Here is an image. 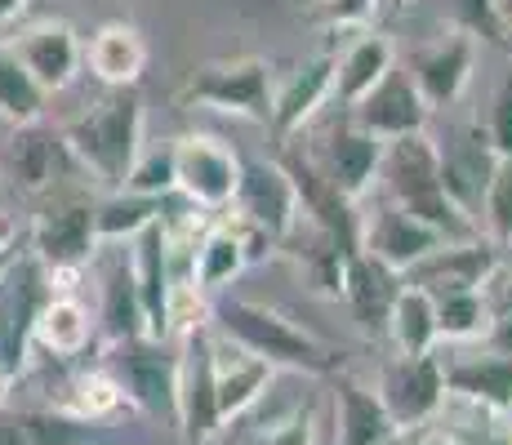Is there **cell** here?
<instances>
[{"mask_svg": "<svg viewBox=\"0 0 512 445\" xmlns=\"http://www.w3.org/2000/svg\"><path fill=\"white\" fill-rule=\"evenodd\" d=\"M441 383L459 401L477 405L490 414H512V361L486 352V356H455L441 361Z\"/></svg>", "mask_w": 512, "mask_h": 445, "instance_id": "obj_22", "label": "cell"}, {"mask_svg": "<svg viewBox=\"0 0 512 445\" xmlns=\"http://www.w3.org/2000/svg\"><path fill=\"white\" fill-rule=\"evenodd\" d=\"M245 250L241 241H236L228 214H214V223L201 232V241H196V259H192V281L201 294H214L219 285H228L232 276L245 272Z\"/></svg>", "mask_w": 512, "mask_h": 445, "instance_id": "obj_28", "label": "cell"}, {"mask_svg": "<svg viewBox=\"0 0 512 445\" xmlns=\"http://www.w3.org/2000/svg\"><path fill=\"white\" fill-rule=\"evenodd\" d=\"M481 299H486L490 321H495V316H512V272H495V276H490L486 290H481Z\"/></svg>", "mask_w": 512, "mask_h": 445, "instance_id": "obj_42", "label": "cell"}, {"mask_svg": "<svg viewBox=\"0 0 512 445\" xmlns=\"http://www.w3.org/2000/svg\"><path fill=\"white\" fill-rule=\"evenodd\" d=\"M90 339H94L90 308H85L72 290L49 294L41 316H36V325H32V348L58 356V361H72V356H81L85 348H90Z\"/></svg>", "mask_w": 512, "mask_h": 445, "instance_id": "obj_26", "label": "cell"}, {"mask_svg": "<svg viewBox=\"0 0 512 445\" xmlns=\"http://www.w3.org/2000/svg\"><path fill=\"white\" fill-rule=\"evenodd\" d=\"M27 9V0H0V27H9Z\"/></svg>", "mask_w": 512, "mask_h": 445, "instance_id": "obj_45", "label": "cell"}, {"mask_svg": "<svg viewBox=\"0 0 512 445\" xmlns=\"http://www.w3.org/2000/svg\"><path fill=\"white\" fill-rule=\"evenodd\" d=\"M232 214H241L245 223H254L272 245H281L299 227V196H294L290 178L277 161H250L241 165V183H236Z\"/></svg>", "mask_w": 512, "mask_h": 445, "instance_id": "obj_11", "label": "cell"}, {"mask_svg": "<svg viewBox=\"0 0 512 445\" xmlns=\"http://www.w3.org/2000/svg\"><path fill=\"white\" fill-rule=\"evenodd\" d=\"M54 294L49 272L32 254H9V263L0 267V374L9 383L27 370L32 356V325L41 316L45 299Z\"/></svg>", "mask_w": 512, "mask_h": 445, "instance_id": "obj_4", "label": "cell"}, {"mask_svg": "<svg viewBox=\"0 0 512 445\" xmlns=\"http://www.w3.org/2000/svg\"><path fill=\"white\" fill-rule=\"evenodd\" d=\"M334 63H339L334 54L308 58V63L294 67V72L285 76V85L272 94V121L268 125L281 143H290V138L317 116V107L334 94Z\"/></svg>", "mask_w": 512, "mask_h": 445, "instance_id": "obj_19", "label": "cell"}, {"mask_svg": "<svg viewBox=\"0 0 512 445\" xmlns=\"http://www.w3.org/2000/svg\"><path fill=\"white\" fill-rule=\"evenodd\" d=\"M103 259V303H98V321H103V339L107 343H130V339H147V321H143V303L134 290V267H130V250L121 245H98Z\"/></svg>", "mask_w": 512, "mask_h": 445, "instance_id": "obj_20", "label": "cell"}, {"mask_svg": "<svg viewBox=\"0 0 512 445\" xmlns=\"http://www.w3.org/2000/svg\"><path fill=\"white\" fill-rule=\"evenodd\" d=\"M174 423H179L187 445H205L219 432V392H214V330L183 334L179 348V405H174Z\"/></svg>", "mask_w": 512, "mask_h": 445, "instance_id": "obj_8", "label": "cell"}, {"mask_svg": "<svg viewBox=\"0 0 512 445\" xmlns=\"http://www.w3.org/2000/svg\"><path fill=\"white\" fill-rule=\"evenodd\" d=\"M72 156L63 147V134L49 130L45 121H32V125H18L5 143V174L18 192L27 196H41V192H54L58 178H67L72 170Z\"/></svg>", "mask_w": 512, "mask_h": 445, "instance_id": "obj_16", "label": "cell"}, {"mask_svg": "<svg viewBox=\"0 0 512 445\" xmlns=\"http://www.w3.org/2000/svg\"><path fill=\"white\" fill-rule=\"evenodd\" d=\"M125 192L165 201V196L174 192V156H170V147H161V152H143L139 161H134L130 178H125Z\"/></svg>", "mask_w": 512, "mask_h": 445, "instance_id": "obj_37", "label": "cell"}, {"mask_svg": "<svg viewBox=\"0 0 512 445\" xmlns=\"http://www.w3.org/2000/svg\"><path fill=\"white\" fill-rule=\"evenodd\" d=\"M499 23H504V32H512V0H499Z\"/></svg>", "mask_w": 512, "mask_h": 445, "instance_id": "obj_46", "label": "cell"}, {"mask_svg": "<svg viewBox=\"0 0 512 445\" xmlns=\"http://www.w3.org/2000/svg\"><path fill=\"white\" fill-rule=\"evenodd\" d=\"M392 5H397V9H406V5H415V0H392Z\"/></svg>", "mask_w": 512, "mask_h": 445, "instance_id": "obj_48", "label": "cell"}, {"mask_svg": "<svg viewBox=\"0 0 512 445\" xmlns=\"http://www.w3.org/2000/svg\"><path fill=\"white\" fill-rule=\"evenodd\" d=\"M107 374L116 379V388L125 392L130 405L174 423V405H179V352L170 348V339L112 343Z\"/></svg>", "mask_w": 512, "mask_h": 445, "instance_id": "obj_6", "label": "cell"}, {"mask_svg": "<svg viewBox=\"0 0 512 445\" xmlns=\"http://www.w3.org/2000/svg\"><path fill=\"white\" fill-rule=\"evenodd\" d=\"M5 392H9V379H5V374H0V405H5Z\"/></svg>", "mask_w": 512, "mask_h": 445, "instance_id": "obj_47", "label": "cell"}, {"mask_svg": "<svg viewBox=\"0 0 512 445\" xmlns=\"http://www.w3.org/2000/svg\"><path fill=\"white\" fill-rule=\"evenodd\" d=\"M392 67H397V49H392L388 36H379V32L361 36V41H352L348 54L334 63V98H339L343 107H357Z\"/></svg>", "mask_w": 512, "mask_h": 445, "instance_id": "obj_27", "label": "cell"}, {"mask_svg": "<svg viewBox=\"0 0 512 445\" xmlns=\"http://www.w3.org/2000/svg\"><path fill=\"white\" fill-rule=\"evenodd\" d=\"M339 294L348 299L352 316H357L366 330H388V312L401 294V272H392V267H383L379 259H370L366 250H357L343 259Z\"/></svg>", "mask_w": 512, "mask_h": 445, "instance_id": "obj_21", "label": "cell"}, {"mask_svg": "<svg viewBox=\"0 0 512 445\" xmlns=\"http://www.w3.org/2000/svg\"><path fill=\"white\" fill-rule=\"evenodd\" d=\"M486 352L512 361V316H495V321L486 325Z\"/></svg>", "mask_w": 512, "mask_h": 445, "instance_id": "obj_43", "label": "cell"}, {"mask_svg": "<svg viewBox=\"0 0 512 445\" xmlns=\"http://www.w3.org/2000/svg\"><path fill=\"white\" fill-rule=\"evenodd\" d=\"M410 81H415L419 98L428 112H446V107L459 103V94L468 89L472 76V36L450 32L432 45H419L406 63Z\"/></svg>", "mask_w": 512, "mask_h": 445, "instance_id": "obj_15", "label": "cell"}, {"mask_svg": "<svg viewBox=\"0 0 512 445\" xmlns=\"http://www.w3.org/2000/svg\"><path fill=\"white\" fill-rule=\"evenodd\" d=\"M9 49H14V58L23 63V72L32 76V85L45 98L63 94L85 67V41L76 36L72 23H36L27 32H18V41Z\"/></svg>", "mask_w": 512, "mask_h": 445, "instance_id": "obj_12", "label": "cell"}, {"mask_svg": "<svg viewBox=\"0 0 512 445\" xmlns=\"http://www.w3.org/2000/svg\"><path fill=\"white\" fill-rule=\"evenodd\" d=\"M446 445H512V423L508 414L477 410L468 423H455L446 432Z\"/></svg>", "mask_w": 512, "mask_h": 445, "instance_id": "obj_39", "label": "cell"}, {"mask_svg": "<svg viewBox=\"0 0 512 445\" xmlns=\"http://www.w3.org/2000/svg\"><path fill=\"white\" fill-rule=\"evenodd\" d=\"M308 152H312V161H317V170L326 174L330 183L339 187V196H348L352 205H357L361 196L379 183V152H383V143H379V138H370L366 130H357L352 121L330 125V130L321 134V143L308 147Z\"/></svg>", "mask_w": 512, "mask_h": 445, "instance_id": "obj_14", "label": "cell"}, {"mask_svg": "<svg viewBox=\"0 0 512 445\" xmlns=\"http://www.w3.org/2000/svg\"><path fill=\"white\" fill-rule=\"evenodd\" d=\"M58 134L85 174H94L107 192H121L143 156V98L134 89H107L90 112L67 121Z\"/></svg>", "mask_w": 512, "mask_h": 445, "instance_id": "obj_1", "label": "cell"}, {"mask_svg": "<svg viewBox=\"0 0 512 445\" xmlns=\"http://www.w3.org/2000/svg\"><path fill=\"white\" fill-rule=\"evenodd\" d=\"M254 445H312V410H294L281 423H272Z\"/></svg>", "mask_w": 512, "mask_h": 445, "instance_id": "obj_40", "label": "cell"}, {"mask_svg": "<svg viewBox=\"0 0 512 445\" xmlns=\"http://www.w3.org/2000/svg\"><path fill=\"white\" fill-rule=\"evenodd\" d=\"M388 334L397 343V356H428L437 348V312L428 294L401 281V294L388 312Z\"/></svg>", "mask_w": 512, "mask_h": 445, "instance_id": "obj_31", "label": "cell"}, {"mask_svg": "<svg viewBox=\"0 0 512 445\" xmlns=\"http://www.w3.org/2000/svg\"><path fill=\"white\" fill-rule=\"evenodd\" d=\"M32 254L49 272V285H63L81 276L98 254V232H94V196L67 192L54 196L41 214L32 219Z\"/></svg>", "mask_w": 512, "mask_h": 445, "instance_id": "obj_3", "label": "cell"}, {"mask_svg": "<svg viewBox=\"0 0 512 445\" xmlns=\"http://www.w3.org/2000/svg\"><path fill=\"white\" fill-rule=\"evenodd\" d=\"M348 112H352V125L366 130L370 138H379V143L423 134L428 130V116H432L428 107H423V98H419V89L410 81L406 67H392V72L383 76L357 107H348Z\"/></svg>", "mask_w": 512, "mask_h": 445, "instance_id": "obj_13", "label": "cell"}, {"mask_svg": "<svg viewBox=\"0 0 512 445\" xmlns=\"http://www.w3.org/2000/svg\"><path fill=\"white\" fill-rule=\"evenodd\" d=\"M45 103H49V98L32 85V76L23 72V63L14 58V49L0 45V116H5V121L18 130V125L41 121Z\"/></svg>", "mask_w": 512, "mask_h": 445, "instance_id": "obj_32", "label": "cell"}, {"mask_svg": "<svg viewBox=\"0 0 512 445\" xmlns=\"http://www.w3.org/2000/svg\"><path fill=\"white\" fill-rule=\"evenodd\" d=\"M5 263H9V254H5V259H0V267H5Z\"/></svg>", "mask_w": 512, "mask_h": 445, "instance_id": "obj_49", "label": "cell"}, {"mask_svg": "<svg viewBox=\"0 0 512 445\" xmlns=\"http://www.w3.org/2000/svg\"><path fill=\"white\" fill-rule=\"evenodd\" d=\"M330 27H366L379 18V0H321Z\"/></svg>", "mask_w": 512, "mask_h": 445, "instance_id": "obj_41", "label": "cell"}, {"mask_svg": "<svg viewBox=\"0 0 512 445\" xmlns=\"http://www.w3.org/2000/svg\"><path fill=\"white\" fill-rule=\"evenodd\" d=\"M85 67L107 89H134L147 67V41L130 23H103L85 41Z\"/></svg>", "mask_w": 512, "mask_h": 445, "instance_id": "obj_23", "label": "cell"}, {"mask_svg": "<svg viewBox=\"0 0 512 445\" xmlns=\"http://www.w3.org/2000/svg\"><path fill=\"white\" fill-rule=\"evenodd\" d=\"M334 423H339L334 428L339 445H392L397 441V428H392L388 410L374 397V388L348 379V374L334 379Z\"/></svg>", "mask_w": 512, "mask_h": 445, "instance_id": "obj_24", "label": "cell"}, {"mask_svg": "<svg viewBox=\"0 0 512 445\" xmlns=\"http://www.w3.org/2000/svg\"><path fill=\"white\" fill-rule=\"evenodd\" d=\"M486 147H490V156H495V161H512V72L499 76L495 98H490Z\"/></svg>", "mask_w": 512, "mask_h": 445, "instance_id": "obj_38", "label": "cell"}, {"mask_svg": "<svg viewBox=\"0 0 512 445\" xmlns=\"http://www.w3.org/2000/svg\"><path fill=\"white\" fill-rule=\"evenodd\" d=\"M446 14L455 23V32L464 36H481L490 45L508 41L504 23H499V0H446Z\"/></svg>", "mask_w": 512, "mask_h": 445, "instance_id": "obj_36", "label": "cell"}, {"mask_svg": "<svg viewBox=\"0 0 512 445\" xmlns=\"http://www.w3.org/2000/svg\"><path fill=\"white\" fill-rule=\"evenodd\" d=\"M481 223H486V241L495 250L512 245V161H495L481 192Z\"/></svg>", "mask_w": 512, "mask_h": 445, "instance_id": "obj_34", "label": "cell"}, {"mask_svg": "<svg viewBox=\"0 0 512 445\" xmlns=\"http://www.w3.org/2000/svg\"><path fill=\"white\" fill-rule=\"evenodd\" d=\"M183 103L232 112L245 121H272V72L263 58H210L183 85Z\"/></svg>", "mask_w": 512, "mask_h": 445, "instance_id": "obj_5", "label": "cell"}, {"mask_svg": "<svg viewBox=\"0 0 512 445\" xmlns=\"http://www.w3.org/2000/svg\"><path fill=\"white\" fill-rule=\"evenodd\" d=\"M495 272H499V250L486 236H472V241H446L428 259H419L401 281L423 290L428 299H441V294H481Z\"/></svg>", "mask_w": 512, "mask_h": 445, "instance_id": "obj_10", "label": "cell"}, {"mask_svg": "<svg viewBox=\"0 0 512 445\" xmlns=\"http://www.w3.org/2000/svg\"><path fill=\"white\" fill-rule=\"evenodd\" d=\"M214 325L232 348L259 356L272 370H303V374H334V352L321 339H312L308 330L281 316L277 308H263L250 299H219L214 303Z\"/></svg>", "mask_w": 512, "mask_h": 445, "instance_id": "obj_2", "label": "cell"}, {"mask_svg": "<svg viewBox=\"0 0 512 445\" xmlns=\"http://www.w3.org/2000/svg\"><path fill=\"white\" fill-rule=\"evenodd\" d=\"M130 267H134V290L143 303L147 339H170V294H174V272H170V236L165 223L156 219L147 232L134 236Z\"/></svg>", "mask_w": 512, "mask_h": 445, "instance_id": "obj_18", "label": "cell"}, {"mask_svg": "<svg viewBox=\"0 0 512 445\" xmlns=\"http://www.w3.org/2000/svg\"><path fill=\"white\" fill-rule=\"evenodd\" d=\"M90 423L67 419L63 410H5L0 405V445H85Z\"/></svg>", "mask_w": 512, "mask_h": 445, "instance_id": "obj_29", "label": "cell"}, {"mask_svg": "<svg viewBox=\"0 0 512 445\" xmlns=\"http://www.w3.org/2000/svg\"><path fill=\"white\" fill-rule=\"evenodd\" d=\"M432 312H437V339H477L490 325L481 294H441L432 299Z\"/></svg>", "mask_w": 512, "mask_h": 445, "instance_id": "obj_35", "label": "cell"}, {"mask_svg": "<svg viewBox=\"0 0 512 445\" xmlns=\"http://www.w3.org/2000/svg\"><path fill=\"white\" fill-rule=\"evenodd\" d=\"M165 201H152V196L139 192H107L103 201H94V232L98 245H125L134 241L139 232H147L156 219H161Z\"/></svg>", "mask_w": 512, "mask_h": 445, "instance_id": "obj_30", "label": "cell"}, {"mask_svg": "<svg viewBox=\"0 0 512 445\" xmlns=\"http://www.w3.org/2000/svg\"><path fill=\"white\" fill-rule=\"evenodd\" d=\"M441 245L446 241H441L432 227L410 219V214L392 201H383L379 210L361 219V250H366L370 259H379L383 267H392V272H401V276H406L419 259H428L432 250H441Z\"/></svg>", "mask_w": 512, "mask_h": 445, "instance_id": "obj_17", "label": "cell"}, {"mask_svg": "<svg viewBox=\"0 0 512 445\" xmlns=\"http://www.w3.org/2000/svg\"><path fill=\"white\" fill-rule=\"evenodd\" d=\"M174 156V192L187 196V205L201 214H228L236 201V183H241V161L228 143L210 134H187L170 143Z\"/></svg>", "mask_w": 512, "mask_h": 445, "instance_id": "obj_7", "label": "cell"}, {"mask_svg": "<svg viewBox=\"0 0 512 445\" xmlns=\"http://www.w3.org/2000/svg\"><path fill=\"white\" fill-rule=\"evenodd\" d=\"M272 374L277 370H272L268 361L232 348L228 339H214V392H219V414L223 419H236V414L250 410V405L268 392Z\"/></svg>", "mask_w": 512, "mask_h": 445, "instance_id": "obj_25", "label": "cell"}, {"mask_svg": "<svg viewBox=\"0 0 512 445\" xmlns=\"http://www.w3.org/2000/svg\"><path fill=\"white\" fill-rule=\"evenodd\" d=\"M67 392H72V397L58 405V410H63L67 419H76V423H103V419H112V414L125 405V392L116 388V379L107 370L81 374V379H76Z\"/></svg>", "mask_w": 512, "mask_h": 445, "instance_id": "obj_33", "label": "cell"}, {"mask_svg": "<svg viewBox=\"0 0 512 445\" xmlns=\"http://www.w3.org/2000/svg\"><path fill=\"white\" fill-rule=\"evenodd\" d=\"M379 405L388 410L392 428L406 432L428 423L446 401V383H441V361L437 356H392L379 370V388H374Z\"/></svg>", "mask_w": 512, "mask_h": 445, "instance_id": "obj_9", "label": "cell"}, {"mask_svg": "<svg viewBox=\"0 0 512 445\" xmlns=\"http://www.w3.org/2000/svg\"><path fill=\"white\" fill-rule=\"evenodd\" d=\"M14 236H18L14 219H9V214H0V259H5V254H14Z\"/></svg>", "mask_w": 512, "mask_h": 445, "instance_id": "obj_44", "label": "cell"}]
</instances>
